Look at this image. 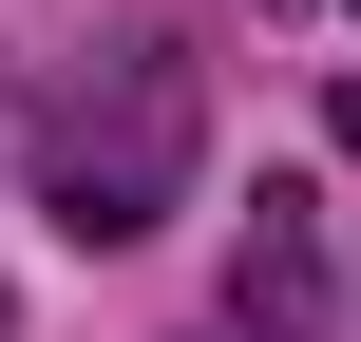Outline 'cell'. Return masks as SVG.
Listing matches in <instances>:
<instances>
[{"label":"cell","mask_w":361,"mask_h":342,"mask_svg":"<svg viewBox=\"0 0 361 342\" xmlns=\"http://www.w3.org/2000/svg\"><path fill=\"white\" fill-rule=\"evenodd\" d=\"M343 152H361V76H343Z\"/></svg>","instance_id":"3957f363"},{"label":"cell","mask_w":361,"mask_h":342,"mask_svg":"<svg viewBox=\"0 0 361 342\" xmlns=\"http://www.w3.org/2000/svg\"><path fill=\"white\" fill-rule=\"evenodd\" d=\"M190 133H209L190 57H171V38H114V57L38 114V209H57L76 248H133V228L190 190Z\"/></svg>","instance_id":"6da1fadb"},{"label":"cell","mask_w":361,"mask_h":342,"mask_svg":"<svg viewBox=\"0 0 361 342\" xmlns=\"http://www.w3.org/2000/svg\"><path fill=\"white\" fill-rule=\"evenodd\" d=\"M228 305H247L267 342H305V305H324V286H305V190H247V248H228Z\"/></svg>","instance_id":"7a4b0ae2"}]
</instances>
